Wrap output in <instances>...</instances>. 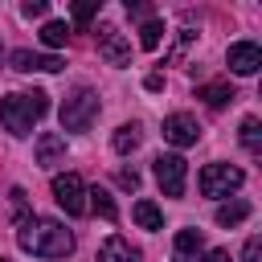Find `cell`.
Returning <instances> with one entry per match:
<instances>
[{"instance_id":"cell-22","label":"cell","mask_w":262,"mask_h":262,"mask_svg":"<svg viewBox=\"0 0 262 262\" xmlns=\"http://www.w3.org/2000/svg\"><path fill=\"white\" fill-rule=\"evenodd\" d=\"M94 12H98V0H82V4H74V25H90Z\"/></svg>"},{"instance_id":"cell-6","label":"cell","mask_w":262,"mask_h":262,"mask_svg":"<svg viewBox=\"0 0 262 262\" xmlns=\"http://www.w3.org/2000/svg\"><path fill=\"white\" fill-rule=\"evenodd\" d=\"M53 201L70 213V217H82L86 213V184L78 172H57L53 176Z\"/></svg>"},{"instance_id":"cell-10","label":"cell","mask_w":262,"mask_h":262,"mask_svg":"<svg viewBox=\"0 0 262 262\" xmlns=\"http://www.w3.org/2000/svg\"><path fill=\"white\" fill-rule=\"evenodd\" d=\"M37 164H41V168H57V164H66V135H57V131L37 135Z\"/></svg>"},{"instance_id":"cell-3","label":"cell","mask_w":262,"mask_h":262,"mask_svg":"<svg viewBox=\"0 0 262 262\" xmlns=\"http://www.w3.org/2000/svg\"><path fill=\"white\" fill-rule=\"evenodd\" d=\"M94 115H98V94L90 86H82L61 102V131H86L94 123Z\"/></svg>"},{"instance_id":"cell-14","label":"cell","mask_w":262,"mask_h":262,"mask_svg":"<svg viewBox=\"0 0 262 262\" xmlns=\"http://www.w3.org/2000/svg\"><path fill=\"white\" fill-rule=\"evenodd\" d=\"M131 217H135V225L139 229H164V213L156 209V201H135V209H131Z\"/></svg>"},{"instance_id":"cell-15","label":"cell","mask_w":262,"mask_h":262,"mask_svg":"<svg viewBox=\"0 0 262 262\" xmlns=\"http://www.w3.org/2000/svg\"><path fill=\"white\" fill-rule=\"evenodd\" d=\"M139 139H143V131H139L135 123H123V127L111 135V143H115V151H119V156H131V151L139 147Z\"/></svg>"},{"instance_id":"cell-24","label":"cell","mask_w":262,"mask_h":262,"mask_svg":"<svg viewBox=\"0 0 262 262\" xmlns=\"http://www.w3.org/2000/svg\"><path fill=\"white\" fill-rule=\"evenodd\" d=\"M20 12H25L29 20H33V16H45V0H25V4H20Z\"/></svg>"},{"instance_id":"cell-1","label":"cell","mask_w":262,"mask_h":262,"mask_svg":"<svg viewBox=\"0 0 262 262\" xmlns=\"http://www.w3.org/2000/svg\"><path fill=\"white\" fill-rule=\"evenodd\" d=\"M16 242L33 258H70L74 254V233L53 217H29L16 233Z\"/></svg>"},{"instance_id":"cell-21","label":"cell","mask_w":262,"mask_h":262,"mask_svg":"<svg viewBox=\"0 0 262 262\" xmlns=\"http://www.w3.org/2000/svg\"><path fill=\"white\" fill-rule=\"evenodd\" d=\"M160 37H164V20H156V16L143 20V29H139V45H143V49H156Z\"/></svg>"},{"instance_id":"cell-25","label":"cell","mask_w":262,"mask_h":262,"mask_svg":"<svg viewBox=\"0 0 262 262\" xmlns=\"http://www.w3.org/2000/svg\"><path fill=\"white\" fill-rule=\"evenodd\" d=\"M119 184H123V188H139V176H135V168H123V172H119Z\"/></svg>"},{"instance_id":"cell-7","label":"cell","mask_w":262,"mask_h":262,"mask_svg":"<svg viewBox=\"0 0 262 262\" xmlns=\"http://www.w3.org/2000/svg\"><path fill=\"white\" fill-rule=\"evenodd\" d=\"M98 53H102V61L115 66V70L131 66V45L123 41V33H119L115 25H102V29H98Z\"/></svg>"},{"instance_id":"cell-18","label":"cell","mask_w":262,"mask_h":262,"mask_svg":"<svg viewBox=\"0 0 262 262\" xmlns=\"http://www.w3.org/2000/svg\"><path fill=\"white\" fill-rule=\"evenodd\" d=\"M201 98L209 106H225V102H233V86L229 82H209V86H201Z\"/></svg>"},{"instance_id":"cell-28","label":"cell","mask_w":262,"mask_h":262,"mask_svg":"<svg viewBox=\"0 0 262 262\" xmlns=\"http://www.w3.org/2000/svg\"><path fill=\"white\" fill-rule=\"evenodd\" d=\"M0 262H8V258H0Z\"/></svg>"},{"instance_id":"cell-16","label":"cell","mask_w":262,"mask_h":262,"mask_svg":"<svg viewBox=\"0 0 262 262\" xmlns=\"http://www.w3.org/2000/svg\"><path fill=\"white\" fill-rule=\"evenodd\" d=\"M86 196H90V201H86V209H94L98 217H106V221H115V217H119V209H115V201H111V192H106V188H86Z\"/></svg>"},{"instance_id":"cell-9","label":"cell","mask_w":262,"mask_h":262,"mask_svg":"<svg viewBox=\"0 0 262 262\" xmlns=\"http://www.w3.org/2000/svg\"><path fill=\"white\" fill-rule=\"evenodd\" d=\"M225 61H229V70H233V74L250 78V74H258V70H262V49H258L254 41H237V45H229Z\"/></svg>"},{"instance_id":"cell-4","label":"cell","mask_w":262,"mask_h":262,"mask_svg":"<svg viewBox=\"0 0 262 262\" xmlns=\"http://www.w3.org/2000/svg\"><path fill=\"white\" fill-rule=\"evenodd\" d=\"M242 168L237 164H205L201 168V176H196V184H201V192L205 196H213V201H221V196H229V192H237L242 188Z\"/></svg>"},{"instance_id":"cell-2","label":"cell","mask_w":262,"mask_h":262,"mask_svg":"<svg viewBox=\"0 0 262 262\" xmlns=\"http://www.w3.org/2000/svg\"><path fill=\"white\" fill-rule=\"evenodd\" d=\"M45 111H49V102H45L41 90H33V94H4V98H0V123H4V131H12V135H29L33 123H37Z\"/></svg>"},{"instance_id":"cell-8","label":"cell","mask_w":262,"mask_h":262,"mask_svg":"<svg viewBox=\"0 0 262 262\" xmlns=\"http://www.w3.org/2000/svg\"><path fill=\"white\" fill-rule=\"evenodd\" d=\"M164 139H168L172 147H192V143L201 139V123H196L192 115L176 111V115H168V119H164Z\"/></svg>"},{"instance_id":"cell-23","label":"cell","mask_w":262,"mask_h":262,"mask_svg":"<svg viewBox=\"0 0 262 262\" xmlns=\"http://www.w3.org/2000/svg\"><path fill=\"white\" fill-rule=\"evenodd\" d=\"M242 262H262V237H250V242H246Z\"/></svg>"},{"instance_id":"cell-11","label":"cell","mask_w":262,"mask_h":262,"mask_svg":"<svg viewBox=\"0 0 262 262\" xmlns=\"http://www.w3.org/2000/svg\"><path fill=\"white\" fill-rule=\"evenodd\" d=\"M61 66H66V61H61L57 53H45V57H41V53H29V49H16V53H12V70H20V74H29V70L57 74Z\"/></svg>"},{"instance_id":"cell-27","label":"cell","mask_w":262,"mask_h":262,"mask_svg":"<svg viewBox=\"0 0 262 262\" xmlns=\"http://www.w3.org/2000/svg\"><path fill=\"white\" fill-rule=\"evenodd\" d=\"M205 262H229V250H209Z\"/></svg>"},{"instance_id":"cell-20","label":"cell","mask_w":262,"mask_h":262,"mask_svg":"<svg viewBox=\"0 0 262 262\" xmlns=\"http://www.w3.org/2000/svg\"><path fill=\"white\" fill-rule=\"evenodd\" d=\"M242 147H246V151H258V147H262V123H258L254 115L242 119Z\"/></svg>"},{"instance_id":"cell-5","label":"cell","mask_w":262,"mask_h":262,"mask_svg":"<svg viewBox=\"0 0 262 262\" xmlns=\"http://www.w3.org/2000/svg\"><path fill=\"white\" fill-rule=\"evenodd\" d=\"M156 180L164 188V196H184V180H188V164L176 156V151H160L156 160Z\"/></svg>"},{"instance_id":"cell-12","label":"cell","mask_w":262,"mask_h":262,"mask_svg":"<svg viewBox=\"0 0 262 262\" xmlns=\"http://www.w3.org/2000/svg\"><path fill=\"white\" fill-rule=\"evenodd\" d=\"M143 254L127 242V237H119V233H111L102 246H98V262H139Z\"/></svg>"},{"instance_id":"cell-13","label":"cell","mask_w":262,"mask_h":262,"mask_svg":"<svg viewBox=\"0 0 262 262\" xmlns=\"http://www.w3.org/2000/svg\"><path fill=\"white\" fill-rule=\"evenodd\" d=\"M205 254V237H201V229H180L176 233V250H172V258L176 262H196Z\"/></svg>"},{"instance_id":"cell-26","label":"cell","mask_w":262,"mask_h":262,"mask_svg":"<svg viewBox=\"0 0 262 262\" xmlns=\"http://www.w3.org/2000/svg\"><path fill=\"white\" fill-rule=\"evenodd\" d=\"M127 12H131V16H147V20H151V8H147V4H127Z\"/></svg>"},{"instance_id":"cell-17","label":"cell","mask_w":262,"mask_h":262,"mask_svg":"<svg viewBox=\"0 0 262 262\" xmlns=\"http://www.w3.org/2000/svg\"><path fill=\"white\" fill-rule=\"evenodd\" d=\"M246 217H250V205H246V201H229V205H221V209H217V225H225V229L242 225Z\"/></svg>"},{"instance_id":"cell-19","label":"cell","mask_w":262,"mask_h":262,"mask_svg":"<svg viewBox=\"0 0 262 262\" xmlns=\"http://www.w3.org/2000/svg\"><path fill=\"white\" fill-rule=\"evenodd\" d=\"M66 37H70V25H66V20H45L41 41H45L49 49H61V45H66Z\"/></svg>"}]
</instances>
